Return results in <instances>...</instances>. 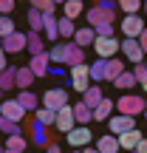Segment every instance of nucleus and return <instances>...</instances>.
<instances>
[{"mask_svg": "<svg viewBox=\"0 0 147 153\" xmlns=\"http://www.w3.org/2000/svg\"><path fill=\"white\" fill-rule=\"evenodd\" d=\"M136 150H139V153H147V136H142V142H139Z\"/></svg>", "mask_w": 147, "mask_h": 153, "instance_id": "49530a36", "label": "nucleus"}, {"mask_svg": "<svg viewBox=\"0 0 147 153\" xmlns=\"http://www.w3.org/2000/svg\"><path fill=\"white\" fill-rule=\"evenodd\" d=\"M93 51H96V60H113V57H119V40L116 37H96L93 40Z\"/></svg>", "mask_w": 147, "mask_h": 153, "instance_id": "39448f33", "label": "nucleus"}, {"mask_svg": "<svg viewBox=\"0 0 147 153\" xmlns=\"http://www.w3.org/2000/svg\"><path fill=\"white\" fill-rule=\"evenodd\" d=\"M14 20H9V17H0V40H6L9 34H14Z\"/></svg>", "mask_w": 147, "mask_h": 153, "instance_id": "58836bf2", "label": "nucleus"}, {"mask_svg": "<svg viewBox=\"0 0 147 153\" xmlns=\"http://www.w3.org/2000/svg\"><path fill=\"white\" fill-rule=\"evenodd\" d=\"M17 88V65H9L3 74H0V91H14Z\"/></svg>", "mask_w": 147, "mask_h": 153, "instance_id": "412c9836", "label": "nucleus"}, {"mask_svg": "<svg viewBox=\"0 0 147 153\" xmlns=\"http://www.w3.org/2000/svg\"><path fill=\"white\" fill-rule=\"evenodd\" d=\"M0 133H6V136H23V128L17 122H9V119L0 116Z\"/></svg>", "mask_w": 147, "mask_h": 153, "instance_id": "473e14b6", "label": "nucleus"}, {"mask_svg": "<svg viewBox=\"0 0 147 153\" xmlns=\"http://www.w3.org/2000/svg\"><path fill=\"white\" fill-rule=\"evenodd\" d=\"M31 9H37L40 14H45V17H48V14H54V11H57V3H54V0H34V3H31Z\"/></svg>", "mask_w": 147, "mask_h": 153, "instance_id": "f704fd0d", "label": "nucleus"}, {"mask_svg": "<svg viewBox=\"0 0 147 153\" xmlns=\"http://www.w3.org/2000/svg\"><path fill=\"white\" fill-rule=\"evenodd\" d=\"M65 139H68V145H71L74 150H79V148H88V145L93 142V133L88 131V128H82V125H76V128H74L71 133H68Z\"/></svg>", "mask_w": 147, "mask_h": 153, "instance_id": "9b49d317", "label": "nucleus"}, {"mask_svg": "<svg viewBox=\"0 0 147 153\" xmlns=\"http://www.w3.org/2000/svg\"><path fill=\"white\" fill-rule=\"evenodd\" d=\"M65 48H68V43H54L48 51V60L57 62V65H65Z\"/></svg>", "mask_w": 147, "mask_h": 153, "instance_id": "c756f323", "label": "nucleus"}, {"mask_svg": "<svg viewBox=\"0 0 147 153\" xmlns=\"http://www.w3.org/2000/svg\"><path fill=\"white\" fill-rule=\"evenodd\" d=\"M96 150L99 153H119V139L113 133H105V136L96 139Z\"/></svg>", "mask_w": 147, "mask_h": 153, "instance_id": "4be33fe9", "label": "nucleus"}, {"mask_svg": "<svg viewBox=\"0 0 147 153\" xmlns=\"http://www.w3.org/2000/svg\"><path fill=\"white\" fill-rule=\"evenodd\" d=\"M108 128H110V133L119 139L122 133L136 131V119H133V116H122V114H116V116H110V119H108Z\"/></svg>", "mask_w": 147, "mask_h": 153, "instance_id": "6e6552de", "label": "nucleus"}, {"mask_svg": "<svg viewBox=\"0 0 147 153\" xmlns=\"http://www.w3.org/2000/svg\"><path fill=\"white\" fill-rule=\"evenodd\" d=\"M3 153H14V150H6V148H3Z\"/></svg>", "mask_w": 147, "mask_h": 153, "instance_id": "8fccbe9b", "label": "nucleus"}, {"mask_svg": "<svg viewBox=\"0 0 147 153\" xmlns=\"http://www.w3.org/2000/svg\"><path fill=\"white\" fill-rule=\"evenodd\" d=\"M34 79H37V76L31 74V68H28V65H17V88H20V91H28Z\"/></svg>", "mask_w": 147, "mask_h": 153, "instance_id": "393cba45", "label": "nucleus"}, {"mask_svg": "<svg viewBox=\"0 0 147 153\" xmlns=\"http://www.w3.org/2000/svg\"><path fill=\"white\" fill-rule=\"evenodd\" d=\"M82 153H99L96 148H85V150H82Z\"/></svg>", "mask_w": 147, "mask_h": 153, "instance_id": "de8ad7c7", "label": "nucleus"}, {"mask_svg": "<svg viewBox=\"0 0 147 153\" xmlns=\"http://www.w3.org/2000/svg\"><path fill=\"white\" fill-rule=\"evenodd\" d=\"M31 142L40 145V148H48V128L37 125V122H31Z\"/></svg>", "mask_w": 147, "mask_h": 153, "instance_id": "bb28decb", "label": "nucleus"}, {"mask_svg": "<svg viewBox=\"0 0 147 153\" xmlns=\"http://www.w3.org/2000/svg\"><path fill=\"white\" fill-rule=\"evenodd\" d=\"M54 128H57L60 133H65V136L76 128V122H74V108H71V105H65V108L57 111V122H54Z\"/></svg>", "mask_w": 147, "mask_h": 153, "instance_id": "9d476101", "label": "nucleus"}, {"mask_svg": "<svg viewBox=\"0 0 147 153\" xmlns=\"http://www.w3.org/2000/svg\"><path fill=\"white\" fill-rule=\"evenodd\" d=\"M127 62L119 60V57H113V60H108V65H105V82H116L122 74H125Z\"/></svg>", "mask_w": 147, "mask_h": 153, "instance_id": "4468645a", "label": "nucleus"}, {"mask_svg": "<svg viewBox=\"0 0 147 153\" xmlns=\"http://www.w3.org/2000/svg\"><path fill=\"white\" fill-rule=\"evenodd\" d=\"M6 150L26 153V136H6Z\"/></svg>", "mask_w": 147, "mask_h": 153, "instance_id": "72a5a7b5", "label": "nucleus"}, {"mask_svg": "<svg viewBox=\"0 0 147 153\" xmlns=\"http://www.w3.org/2000/svg\"><path fill=\"white\" fill-rule=\"evenodd\" d=\"M68 82L71 85L68 88H74L76 94H85L88 88H91V65H76V68H68Z\"/></svg>", "mask_w": 147, "mask_h": 153, "instance_id": "7ed1b4c3", "label": "nucleus"}, {"mask_svg": "<svg viewBox=\"0 0 147 153\" xmlns=\"http://www.w3.org/2000/svg\"><path fill=\"white\" fill-rule=\"evenodd\" d=\"M116 26H110V23H102V26H96L93 28V34H96V37H116Z\"/></svg>", "mask_w": 147, "mask_h": 153, "instance_id": "ea45409f", "label": "nucleus"}, {"mask_svg": "<svg viewBox=\"0 0 147 153\" xmlns=\"http://www.w3.org/2000/svg\"><path fill=\"white\" fill-rule=\"evenodd\" d=\"M85 20H88V28H96L102 26V23H110V26H116V3H108V0H102V3L91 6V9L85 11Z\"/></svg>", "mask_w": 147, "mask_h": 153, "instance_id": "f257e3e1", "label": "nucleus"}, {"mask_svg": "<svg viewBox=\"0 0 147 153\" xmlns=\"http://www.w3.org/2000/svg\"><path fill=\"white\" fill-rule=\"evenodd\" d=\"M102 99H105V94H102V88H99V85H91V88H88L85 94H82V102H85V105H88L91 111L96 108V105L102 102Z\"/></svg>", "mask_w": 147, "mask_h": 153, "instance_id": "b1692460", "label": "nucleus"}, {"mask_svg": "<svg viewBox=\"0 0 147 153\" xmlns=\"http://www.w3.org/2000/svg\"><path fill=\"white\" fill-rule=\"evenodd\" d=\"M0 153H3V145H0Z\"/></svg>", "mask_w": 147, "mask_h": 153, "instance_id": "5fc2aeb1", "label": "nucleus"}, {"mask_svg": "<svg viewBox=\"0 0 147 153\" xmlns=\"http://www.w3.org/2000/svg\"><path fill=\"white\" fill-rule=\"evenodd\" d=\"M144 14H147V3H144Z\"/></svg>", "mask_w": 147, "mask_h": 153, "instance_id": "603ef678", "label": "nucleus"}, {"mask_svg": "<svg viewBox=\"0 0 147 153\" xmlns=\"http://www.w3.org/2000/svg\"><path fill=\"white\" fill-rule=\"evenodd\" d=\"M142 94H147V79H144V82H142Z\"/></svg>", "mask_w": 147, "mask_h": 153, "instance_id": "09e8293b", "label": "nucleus"}, {"mask_svg": "<svg viewBox=\"0 0 147 153\" xmlns=\"http://www.w3.org/2000/svg\"><path fill=\"white\" fill-rule=\"evenodd\" d=\"M119 51L125 54V60L130 62V65H142L144 62V51H142V45H139V40H122Z\"/></svg>", "mask_w": 147, "mask_h": 153, "instance_id": "0eeeda50", "label": "nucleus"}, {"mask_svg": "<svg viewBox=\"0 0 147 153\" xmlns=\"http://www.w3.org/2000/svg\"><path fill=\"white\" fill-rule=\"evenodd\" d=\"M116 108H119L122 116H133V119H136L139 114L147 111V99L142 94H122V97L116 99Z\"/></svg>", "mask_w": 147, "mask_h": 153, "instance_id": "f03ea898", "label": "nucleus"}, {"mask_svg": "<svg viewBox=\"0 0 147 153\" xmlns=\"http://www.w3.org/2000/svg\"><path fill=\"white\" fill-rule=\"evenodd\" d=\"M133 76H136V82L147 79V65H144V62H142V65H133Z\"/></svg>", "mask_w": 147, "mask_h": 153, "instance_id": "79ce46f5", "label": "nucleus"}, {"mask_svg": "<svg viewBox=\"0 0 147 153\" xmlns=\"http://www.w3.org/2000/svg\"><path fill=\"white\" fill-rule=\"evenodd\" d=\"M43 26H45V14H40L37 9H31V6H28V31L40 34V31H43Z\"/></svg>", "mask_w": 147, "mask_h": 153, "instance_id": "a878e982", "label": "nucleus"}, {"mask_svg": "<svg viewBox=\"0 0 147 153\" xmlns=\"http://www.w3.org/2000/svg\"><path fill=\"white\" fill-rule=\"evenodd\" d=\"M0 116L20 125V122L26 119V111L20 108V102H17V99H3V102H0Z\"/></svg>", "mask_w": 147, "mask_h": 153, "instance_id": "1a4fd4ad", "label": "nucleus"}, {"mask_svg": "<svg viewBox=\"0 0 147 153\" xmlns=\"http://www.w3.org/2000/svg\"><path fill=\"white\" fill-rule=\"evenodd\" d=\"M93 40H96V34H93V28L82 26V28H76V34H74V40H71V43H74V45H79V48L85 51L88 45H93Z\"/></svg>", "mask_w": 147, "mask_h": 153, "instance_id": "a211bd4d", "label": "nucleus"}, {"mask_svg": "<svg viewBox=\"0 0 147 153\" xmlns=\"http://www.w3.org/2000/svg\"><path fill=\"white\" fill-rule=\"evenodd\" d=\"M43 153H62V150H60V145H57V142H51V145H48V148H45Z\"/></svg>", "mask_w": 147, "mask_h": 153, "instance_id": "a18cd8bd", "label": "nucleus"}, {"mask_svg": "<svg viewBox=\"0 0 147 153\" xmlns=\"http://www.w3.org/2000/svg\"><path fill=\"white\" fill-rule=\"evenodd\" d=\"M105 65H108V60H96V62L91 65V85L105 82Z\"/></svg>", "mask_w": 147, "mask_h": 153, "instance_id": "7c9ffc66", "label": "nucleus"}, {"mask_svg": "<svg viewBox=\"0 0 147 153\" xmlns=\"http://www.w3.org/2000/svg\"><path fill=\"white\" fill-rule=\"evenodd\" d=\"M142 116H144V119H147V111H144V114H142Z\"/></svg>", "mask_w": 147, "mask_h": 153, "instance_id": "864d4df0", "label": "nucleus"}, {"mask_svg": "<svg viewBox=\"0 0 147 153\" xmlns=\"http://www.w3.org/2000/svg\"><path fill=\"white\" fill-rule=\"evenodd\" d=\"M71 108H74V122H76V125L88 128V122H93V111L88 108L85 102H74Z\"/></svg>", "mask_w": 147, "mask_h": 153, "instance_id": "f3484780", "label": "nucleus"}, {"mask_svg": "<svg viewBox=\"0 0 147 153\" xmlns=\"http://www.w3.org/2000/svg\"><path fill=\"white\" fill-rule=\"evenodd\" d=\"M139 142H142V131H130V133H122L119 136V150H125V153H130V150H136L139 148Z\"/></svg>", "mask_w": 147, "mask_h": 153, "instance_id": "dca6fc26", "label": "nucleus"}, {"mask_svg": "<svg viewBox=\"0 0 147 153\" xmlns=\"http://www.w3.org/2000/svg\"><path fill=\"white\" fill-rule=\"evenodd\" d=\"M43 34H45V37L51 40V43H60V31H57V20H54V14H48V17H45Z\"/></svg>", "mask_w": 147, "mask_h": 153, "instance_id": "2f4dec72", "label": "nucleus"}, {"mask_svg": "<svg viewBox=\"0 0 147 153\" xmlns=\"http://www.w3.org/2000/svg\"><path fill=\"white\" fill-rule=\"evenodd\" d=\"M62 9H65V17H68V20H76V17L82 14V3H79V0H68Z\"/></svg>", "mask_w": 147, "mask_h": 153, "instance_id": "4c0bfd02", "label": "nucleus"}, {"mask_svg": "<svg viewBox=\"0 0 147 153\" xmlns=\"http://www.w3.org/2000/svg\"><path fill=\"white\" fill-rule=\"evenodd\" d=\"M130 153H139V150H130Z\"/></svg>", "mask_w": 147, "mask_h": 153, "instance_id": "6e6d98bb", "label": "nucleus"}, {"mask_svg": "<svg viewBox=\"0 0 147 153\" xmlns=\"http://www.w3.org/2000/svg\"><path fill=\"white\" fill-rule=\"evenodd\" d=\"M116 9L125 11V17H130V14H136V11L142 9V3H139V0H119V3H116Z\"/></svg>", "mask_w": 147, "mask_h": 153, "instance_id": "c9c22d12", "label": "nucleus"}, {"mask_svg": "<svg viewBox=\"0 0 147 153\" xmlns=\"http://www.w3.org/2000/svg\"><path fill=\"white\" fill-rule=\"evenodd\" d=\"M144 28H147V26H144V20H142L139 14H130V17H125V20H119L122 40H139Z\"/></svg>", "mask_w": 147, "mask_h": 153, "instance_id": "20e7f679", "label": "nucleus"}, {"mask_svg": "<svg viewBox=\"0 0 147 153\" xmlns=\"http://www.w3.org/2000/svg\"><path fill=\"white\" fill-rule=\"evenodd\" d=\"M116 88H122V91H130V88H136V76H133V71H125L119 76V79L113 82Z\"/></svg>", "mask_w": 147, "mask_h": 153, "instance_id": "e433bc0d", "label": "nucleus"}, {"mask_svg": "<svg viewBox=\"0 0 147 153\" xmlns=\"http://www.w3.org/2000/svg\"><path fill=\"white\" fill-rule=\"evenodd\" d=\"M14 11V0H0V17H9Z\"/></svg>", "mask_w": 147, "mask_h": 153, "instance_id": "a19ab883", "label": "nucleus"}, {"mask_svg": "<svg viewBox=\"0 0 147 153\" xmlns=\"http://www.w3.org/2000/svg\"><path fill=\"white\" fill-rule=\"evenodd\" d=\"M26 48H28V54H31V57L45 54V40H43V34L28 31V34H26Z\"/></svg>", "mask_w": 147, "mask_h": 153, "instance_id": "2eb2a0df", "label": "nucleus"}, {"mask_svg": "<svg viewBox=\"0 0 147 153\" xmlns=\"http://www.w3.org/2000/svg\"><path fill=\"white\" fill-rule=\"evenodd\" d=\"M28 68H31L34 76H48V71H51L48 51H45V54H40V57H31V60H28Z\"/></svg>", "mask_w": 147, "mask_h": 153, "instance_id": "ddd939ff", "label": "nucleus"}, {"mask_svg": "<svg viewBox=\"0 0 147 153\" xmlns=\"http://www.w3.org/2000/svg\"><path fill=\"white\" fill-rule=\"evenodd\" d=\"M139 45H142V51H144V57H147V28L142 31V37H139Z\"/></svg>", "mask_w": 147, "mask_h": 153, "instance_id": "37998d69", "label": "nucleus"}, {"mask_svg": "<svg viewBox=\"0 0 147 153\" xmlns=\"http://www.w3.org/2000/svg\"><path fill=\"white\" fill-rule=\"evenodd\" d=\"M57 31H60V40H74V34H76V28H74V20H68V17L57 20Z\"/></svg>", "mask_w": 147, "mask_h": 153, "instance_id": "c85d7f7f", "label": "nucleus"}, {"mask_svg": "<svg viewBox=\"0 0 147 153\" xmlns=\"http://www.w3.org/2000/svg\"><path fill=\"white\" fill-rule=\"evenodd\" d=\"M17 102H20V108L26 111V114L40 108V97H37V94H31V91H20V94H17Z\"/></svg>", "mask_w": 147, "mask_h": 153, "instance_id": "5701e85b", "label": "nucleus"}, {"mask_svg": "<svg viewBox=\"0 0 147 153\" xmlns=\"http://www.w3.org/2000/svg\"><path fill=\"white\" fill-rule=\"evenodd\" d=\"M113 108H116V102L105 97L102 102L93 108V122H108V119H110V111H113Z\"/></svg>", "mask_w": 147, "mask_h": 153, "instance_id": "aec40b11", "label": "nucleus"}, {"mask_svg": "<svg viewBox=\"0 0 147 153\" xmlns=\"http://www.w3.org/2000/svg\"><path fill=\"white\" fill-rule=\"evenodd\" d=\"M34 122L43 125V128H51L57 122V114H54V111H48V108H37V111H34Z\"/></svg>", "mask_w": 147, "mask_h": 153, "instance_id": "cd10ccee", "label": "nucleus"}, {"mask_svg": "<svg viewBox=\"0 0 147 153\" xmlns=\"http://www.w3.org/2000/svg\"><path fill=\"white\" fill-rule=\"evenodd\" d=\"M0 48H3L6 54H20V51H26V34L23 31L9 34L6 40H0Z\"/></svg>", "mask_w": 147, "mask_h": 153, "instance_id": "f8f14e48", "label": "nucleus"}, {"mask_svg": "<svg viewBox=\"0 0 147 153\" xmlns=\"http://www.w3.org/2000/svg\"><path fill=\"white\" fill-rule=\"evenodd\" d=\"M6 68H9V62H6V51H3V48H0V74H3V71H6Z\"/></svg>", "mask_w": 147, "mask_h": 153, "instance_id": "c03bdc74", "label": "nucleus"}, {"mask_svg": "<svg viewBox=\"0 0 147 153\" xmlns=\"http://www.w3.org/2000/svg\"><path fill=\"white\" fill-rule=\"evenodd\" d=\"M0 102H3V91H0Z\"/></svg>", "mask_w": 147, "mask_h": 153, "instance_id": "3c124183", "label": "nucleus"}, {"mask_svg": "<svg viewBox=\"0 0 147 153\" xmlns=\"http://www.w3.org/2000/svg\"><path fill=\"white\" fill-rule=\"evenodd\" d=\"M74 153H82V150H74Z\"/></svg>", "mask_w": 147, "mask_h": 153, "instance_id": "4d7b16f0", "label": "nucleus"}, {"mask_svg": "<svg viewBox=\"0 0 147 153\" xmlns=\"http://www.w3.org/2000/svg\"><path fill=\"white\" fill-rule=\"evenodd\" d=\"M68 105V91L65 88H48V91L43 94V108H48V111H60V108H65Z\"/></svg>", "mask_w": 147, "mask_h": 153, "instance_id": "423d86ee", "label": "nucleus"}, {"mask_svg": "<svg viewBox=\"0 0 147 153\" xmlns=\"http://www.w3.org/2000/svg\"><path fill=\"white\" fill-rule=\"evenodd\" d=\"M82 62H85V51H82L79 45L68 43V48H65V65L68 68H76V65H82Z\"/></svg>", "mask_w": 147, "mask_h": 153, "instance_id": "6ab92c4d", "label": "nucleus"}]
</instances>
